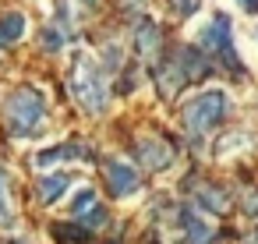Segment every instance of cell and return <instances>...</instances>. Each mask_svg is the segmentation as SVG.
Wrapping results in <instances>:
<instances>
[{"label":"cell","instance_id":"1","mask_svg":"<svg viewBox=\"0 0 258 244\" xmlns=\"http://www.w3.org/2000/svg\"><path fill=\"white\" fill-rule=\"evenodd\" d=\"M8 128H11V135H18V138H25V135H36V128L43 124V117H46V103H43V96L36 92V89H18V92H11V99H8Z\"/></svg>","mask_w":258,"mask_h":244},{"label":"cell","instance_id":"2","mask_svg":"<svg viewBox=\"0 0 258 244\" xmlns=\"http://www.w3.org/2000/svg\"><path fill=\"white\" fill-rule=\"evenodd\" d=\"M71 92H75V99H78L89 113H99V110L106 106V85H103V78H99V71H96V64H92L89 57H78V60H75Z\"/></svg>","mask_w":258,"mask_h":244},{"label":"cell","instance_id":"3","mask_svg":"<svg viewBox=\"0 0 258 244\" xmlns=\"http://www.w3.org/2000/svg\"><path fill=\"white\" fill-rule=\"evenodd\" d=\"M226 117V96L223 92H202L198 99H191L184 106V124L191 131H209Z\"/></svg>","mask_w":258,"mask_h":244},{"label":"cell","instance_id":"4","mask_svg":"<svg viewBox=\"0 0 258 244\" xmlns=\"http://www.w3.org/2000/svg\"><path fill=\"white\" fill-rule=\"evenodd\" d=\"M202 46H205L209 53L233 57V53H230V22H226V15H216V18L205 25V32H202Z\"/></svg>","mask_w":258,"mask_h":244},{"label":"cell","instance_id":"5","mask_svg":"<svg viewBox=\"0 0 258 244\" xmlns=\"http://www.w3.org/2000/svg\"><path fill=\"white\" fill-rule=\"evenodd\" d=\"M106 177H110L113 195H135V191H138V173H135L131 166H124V163H110Z\"/></svg>","mask_w":258,"mask_h":244},{"label":"cell","instance_id":"6","mask_svg":"<svg viewBox=\"0 0 258 244\" xmlns=\"http://www.w3.org/2000/svg\"><path fill=\"white\" fill-rule=\"evenodd\" d=\"M22 36H25V15L11 11V15L0 18V46H11V43H18Z\"/></svg>","mask_w":258,"mask_h":244},{"label":"cell","instance_id":"7","mask_svg":"<svg viewBox=\"0 0 258 244\" xmlns=\"http://www.w3.org/2000/svg\"><path fill=\"white\" fill-rule=\"evenodd\" d=\"M68 188H71V177L68 173H53V177H39V188L36 191H39L43 202H57Z\"/></svg>","mask_w":258,"mask_h":244},{"label":"cell","instance_id":"8","mask_svg":"<svg viewBox=\"0 0 258 244\" xmlns=\"http://www.w3.org/2000/svg\"><path fill=\"white\" fill-rule=\"evenodd\" d=\"M138 156H142V163H145V166H152V170H163V166L170 163V149H163V145H159V142H152V138L138 145Z\"/></svg>","mask_w":258,"mask_h":244},{"label":"cell","instance_id":"9","mask_svg":"<svg viewBox=\"0 0 258 244\" xmlns=\"http://www.w3.org/2000/svg\"><path fill=\"white\" fill-rule=\"evenodd\" d=\"M78 156H85V149H82V145H57V149L39 152V156H36V166H50V163H60V159H78Z\"/></svg>","mask_w":258,"mask_h":244},{"label":"cell","instance_id":"10","mask_svg":"<svg viewBox=\"0 0 258 244\" xmlns=\"http://www.w3.org/2000/svg\"><path fill=\"white\" fill-rule=\"evenodd\" d=\"M156 50H159V29L145 22V25L138 29V53L149 57V53H156Z\"/></svg>","mask_w":258,"mask_h":244},{"label":"cell","instance_id":"11","mask_svg":"<svg viewBox=\"0 0 258 244\" xmlns=\"http://www.w3.org/2000/svg\"><path fill=\"white\" fill-rule=\"evenodd\" d=\"M180 219H184V233H187L195 244H205V240L212 237V226H205V223H202V219H195L191 212H184Z\"/></svg>","mask_w":258,"mask_h":244},{"label":"cell","instance_id":"12","mask_svg":"<svg viewBox=\"0 0 258 244\" xmlns=\"http://www.w3.org/2000/svg\"><path fill=\"white\" fill-rule=\"evenodd\" d=\"M99 202H96V191H78V198L71 202V212L75 216H85V212H92Z\"/></svg>","mask_w":258,"mask_h":244},{"label":"cell","instance_id":"13","mask_svg":"<svg viewBox=\"0 0 258 244\" xmlns=\"http://www.w3.org/2000/svg\"><path fill=\"white\" fill-rule=\"evenodd\" d=\"M8 184H4V173H0V219H8Z\"/></svg>","mask_w":258,"mask_h":244},{"label":"cell","instance_id":"14","mask_svg":"<svg viewBox=\"0 0 258 244\" xmlns=\"http://www.w3.org/2000/svg\"><path fill=\"white\" fill-rule=\"evenodd\" d=\"M240 8L251 11V15H258V0H240Z\"/></svg>","mask_w":258,"mask_h":244},{"label":"cell","instance_id":"15","mask_svg":"<svg viewBox=\"0 0 258 244\" xmlns=\"http://www.w3.org/2000/svg\"><path fill=\"white\" fill-rule=\"evenodd\" d=\"M89 4H99V0H89Z\"/></svg>","mask_w":258,"mask_h":244},{"label":"cell","instance_id":"16","mask_svg":"<svg viewBox=\"0 0 258 244\" xmlns=\"http://www.w3.org/2000/svg\"><path fill=\"white\" fill-rule=\"evenodd\" d=\"M18 244H25V240H18Z\"/></svg>","mask_w":258,"mask_h":244}]
</instances>
